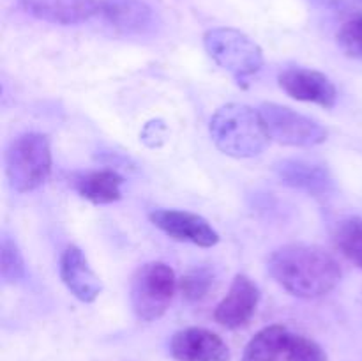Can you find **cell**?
<instances>
[{
    "mask_svg": "<svg viewBox=\"0 0 362 361\" xmlns=\"http://www.w3.org/2000/svg\"><path fill=\"white\" fill-rule=\"evenodd\" d=\"M269 275L292 296L317 299L341 280V268L327 250L315 244H286L272 251Z\"/></svg>",
    "mask_w": 362,
    "mask_h": 361,
    "instance_id": "6da1fadb",
    "label": "cell"
},
{
    "mask_svg": "<svg viewBox=\"0 0 362 361\" xmlns=\"http://www.w3.org/2000/svg\"><path fill=\"white\" fill-rule=\"evenodd\" d=\"M209 131L216 147L232 158H255L264 152L271 140L260 110L243 103L221 106L212 115Z\"/></svg>",
    "mask_w": 362,
    "mask_h": 361,
    "instance_id": "7a4b0ae2",
    "label": "cell"
},
{
    "mask_svg": "<svg viewBox=\"0 0 362 361\" xmlns=\"http://www.w3.org/2000/svg\"><path fill=\"white\" fill-rule=\"evenodd\" d=\"M52 173V149L48 137L25 133L11 142L6 152V176L18 193L37 190Z\"/></svg>",
    "mask_w": 362,
    "mask_h": 361,
    "instance_id": "3957f363",
    "label": "cell"
},
{
    "mask_svg": "<svg viewBox=\"0 0 362 361\" xmlns=\"http://www.w3.org/2000/svg\"><path fill=\"white\" fill-rule=\"evenodd\" d=\"M209 57L244 85L264 66V52L247 34L230 27L211 28L204 35Z\"/></svg>",
    "mask_w": 362,
    "mask_h": 361,
    "instance_id": "277c9868",
    "label": "cell"
},
{
    "mask_svg": "<svg viewBox=\"0 0 362 361\" xmlns=\"http://www.w3.org/2000/svg\"><path fill=\"white\" fill-rule=\"evenodd\" d=\"M179 282L165 262H147L136 269L131 280V306L144 322L161 319L170 308Z\"/></svg>",
    "mask_w": 362,
    "mask_h": 361,
    "instance_id": "5b68a950",
    "label": "cell"
},
{
    "mask_svg": "<svg viewBox=\"0 0 362 361\" xmlns=\"http://www.w3.org/2000/svg\"><path fill=\"white\" fill-rule=\"evenodd\" d=\"M265 130L271 140L290 147H315L327 140V130L318 120L303 115L278 103H264L260 106Z\"/></svg>",
    "mask_w": 362,
    "mask_h": 361,
    "instance_id": "8992f818",
    "label": "cell"
},
{
    "mask_svg": "<svg viewBox=\"0 0 362 361\" xmlns=\"http://www.w3.org/2000/svg\"><path fill=\"white\" fill-rule=\"evenodd\" d=\"M148 218L154 227L175 241L202 248H211L219 243V234L212 229L211 223L194 212L179 211V209H156L148 214Z\"/></svg>",
    "mask_w": 362,
    "mask_h": 361,
    "instance_id": "52a82bcc",
    "label": "cell"
},
{
    "mask_svg": "<svg viewBox=\"0 0 362 361\" xmlns=\"http://www.w3.org/2000/svg\"><path fill=\"white\" fill-rule=\"evenodd\" d=\"M279 87L297 101L332 108L338 101V88L331 78L320 71L306 67H288L279 74Z\"/></svg>",
    "mask_w": 362,
    "mask_h": 361,
    "instance_id": "ba28073f",
    "label": "cell"
},
{
    "mask_svg": "<svg viewBox=\"0 0 362 361\" xmlns=\"http://www.w3.org/2000/svg\"><path fill=\"white\" fill-rule=\"evenodd\" d=\"M260 303V289L246 275H237L226 296L214 310L218 324L226 329H239L251 321Z\"/></svg>",
    "mask_w": 362,
    "mask_h": 361,
    "instance_id": "9c48e42d",
    "label": "cell"
},
{
    "mask_svg": "<svg viewBox=\"0 0 362 361\" xmlns=\"http://www.w3.org/2000/svg\"><path fill=\"white\" fill-rule=\"evenodd\" d=\"M170 354L175 361H230L225 340L205 328H186L170 340Z\"/></svg>",
    "mask_w": 362,
    "mask_h": 361,
    "instance_id": "30bf717a",
    "label": "cell"
},
{
    "mask_svg": "<svg viewBox=\"0 0 362 361\" xmlns=\"http://www.w3.org/2000/svg\"><path fill=\"white\" fill-rule=\"evenodd\" d=\"M274 173L281 184L304 191L311 197H325L334 188L331 172L325 166L306 159H281L274 165Z\"/></svg>",
    "mask_w": 362,
    "mask_h": 361,
    "instance_id": "8fae6325",
    "label": "cell"
},
{
    "mask_svg": "<svg viewBox=\"0 0 362 361\" xmlns=\"http://www.w3.org/2000/svg\"><path fill=\"white\" fill-rule=\"evenodd\" d=\"M21 9L37 20L78 25L99 14V0H18Z\"/></svg>",
    "mask_w": 362,
    "mask_h": 361,
    "instance_id": "7c38bea8",
    "label": "cell"
},
{
    "mask_svg": "<svg viewBox=\"0 0 362 361\" xmlns=\"http://www.w3.org/2000/svg\"><path fill=\"white\" fill-rule=\"evenodd\" d=\"M60 278L67 290L83 303H94L103 290L101 280L78 246L64 250L60 257Z\"/></svg>",
    "mask_w": 362,
    "mask_h": 361,
    "instance_id": "4fadbf2b",
    "label": "cell"
},
{
    "mask_svg": "<svg viewBox=\"0 0 362 361\" xmlns=\"http://www.w3.org/2000/svg\"><path fill=\"white\" fill-rule=\"evenodd\" d=\"M99 14L122 34H147L156 25L154 11L144 0H99Z\"/></svg>",
    "mask_w": 362,
    "mask_h": 361,
    "instance_id": "5bb4252c",
    "label": "cell"
},
{
    "mask_svg": "<svg viewBox=\"0 0 362 361\" xmlns=\"http://www.w3.org/2000/svg\"><path fill=\"white\" fill-rule=\"evenodd\" d=\"M122 176L113 170H95V172L80 173L74 177V190L85 200L95 205L113 204L122 198Z\"/></svg>",
    "mask_w": 362,
    "mask_h": 361,
    "instance_id": "9a60e30c",
    "label": "cell"
},
{
    "mask_svg": "<svg viewBox=\"0 0 362 361\" xmlns=\"http://www.w3.org/2000/svg\"><path fill=\"white\" fill-rule=\"evenodd\" d=\"M285 326H267L258 331L243 354V361H286V336Z\"/></svg>",
    "mask_w": 362,
    "mask_h": 361,
    "instance_id": "2e32d148",
    "label": "cell"
},
{
    "mask_svg": "<svg viewBox=\"0 0 362 361\" xmlns=\"http://www.w3.org/2000/svg\"><path fill=\"white\" fill-rule=\"evenodd\" d=\"M334 243L354 265L362 269V218L350 216L341 219L336 227Z\"/></svg>",
    "mask_w": 362,
    "mask_h": 361,
    "instance_id": "e0dca14e",
    "label": "cell"
},
{
    "mask_svg": "<svg viewBox=\"0 0 362 361\" xmlns=\"http://www.w3.org/2000/svg\"><path fill=\"white\" fill-rule=\"evenodd\" d=\"M216 287V275L209 268H197L187 271L179 280V289L182 297L189 303H200Z\"/></svg>",
    "mask_w": 362,
    "mask_h": 361,
    "instance_id": "ac0fdd59",
    "label": "cell"
},
{
    "mask_svg": "<svg viewBox=\"0 0 362 361\" xmlns=\"http://www.w3.org/2000/svg\"><path fill=\"white\" fill-rule=\"evenodd\" d=\"M0 275L4 282L16 283L25 278V262L16 241L9 236L2 237L0 243Z\"/></svg>",
    "mask_w": 362,
    "mask_h": 361,
    "instance_id": "d6986e66",
    "label": "cell"
},
{
    "mask_svg": "<svg viewBox=\"0 0 362 361\" xmlns=\"http://www.w3.org/2000/svg\"><path fill=\"white\" fill-rule=\"evenodd\" d=\"M286 361H329V357L315 340L304 335H297V333H288Z\"/></svg>",
    "mask_w": 362,
    "mask_h": 361,
    "instance_id": "ffe728a7",
    "label": "cell"
},
{
    "mask_svg": "<svg viewBox=\"0 0 362 361\" xmlns=\"http://www.w3.org/2000/svg\"><path fill=\"white\" fill-rule=\"evenodd\" d=\"M338 45L345 55L362 60V16L352 18L339 28Z\"/></svg>",
    "mask_w": 362,
    "mask_h": 361,
    "instance_id": "44dd1931",
    "label": "cell"
},
{
    "mask_svg": "<svg viewBox=\"0 0 362 361\" xmlns=\"http://www.w3.org/2000/svg\"><path fill=\"white\" fill-rule=\"evenodd\" d=\"M310 2L339 16H349L350 20L362 16V0H310Z\"/></svg>",
    "mask_w": 362,
    "mask_h": 361,
    "instance_id": "7402d4cb",
    "label": "cell"
}]
</instances>
